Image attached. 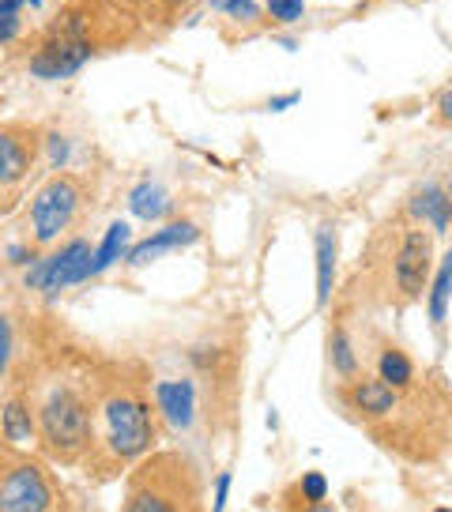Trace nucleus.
Instances as JSON below:
<instances>
[{"instance_id":"nucleus-12","label":"nucleus","mask_w":452,"mask_h":512,"mask_svg":"<svg viewBox=\"0 0 452 512\" xmlns=\"http://www.w3.org/2000/svg\"><path fill=\"white\" fill-rule=\"evenodd\" d=\"M407 215L415 219V223H426L434 234H449L452 226V192L434 185V181H426L419 189L411 192V200H407Z\"/></svg>"},{"instance_id":"nucleus-2","label":"nucleus","mask_w":452,"mask_h":512,"mask_svg":"<svg viewBox=\"0 0 452 512\" xmlns=\"http://www.w3.org/2000/svg\"><path fill=\"white\" fill-rule=\"evenodd\" d=\"M121 512H200V475L193 460L181 452L151 456L132 471Z\"/></svg>"},{"instance_id":"nucleus-3","label":"nucleus","mask_w":452,"mask_h":512,"mask_svg":"<svg viewBox=\"0 0 452 512\" xmlns=\"http://www.w3.org/2000/svg\"><path fill=\"white\" fill-rule=\"evenodd\" d=\"M38 437L49 456L57 460H80L95 448V411L76 388H53L46 403L38 407Z\"/></svg>"},{"instance_id":"nucleus-20","label":"nucleus","mask_w":452,"mask_h":512,"mask_svg":"<svg viewBox=\"0 0 452 512\" xmlns=\"http://www.w3.org/2000/svg\"><path fill=\"white\" fill-rule=\"evenodd\" d=\"M449 298H452V249L445 253L441 260V268L434 275V287H430V320L441 324V320L449 317Z\"/></svg>"},{"instance_id":"nucleus-32","label":"nucleus","mask_w":452,"mask_h":512,"mask_svg":"<svg viewBox=\"0 0 452 512\" xmlns=\"http://www.w3.org/2000/svg\"><path fill=\"white\" fill-rule=\"evenodd\" d=\"M31 4H34V8H38V4H42V0H31Z\"/></svg>"},{"instance_id":"nucleus-19","label":"nucleus","mask_w":452,"mask_h":512,"mask_svg":"<svg viewBox=\"0 0 452 512\" xmlns=\"http://www.w3.org/2000/svg\"><path fill=\"white\" fill-rule=\"evenodd\" d=\"M377 377L388 384V388H407V384L415 381V366H411V358L404 351H396V347H385L381 358H377Z\"/></svg>"},{"instance_id":"nucleus-16","label":"nucleus","mask_w":452,"mask_h":512,"mask_svg":"<svg viewBox=\"0 0 452 512\" xmlns=\"http://www.w3.org/2000/svg\"><path fill=\"white\" fill-rule=\"evenodd\" d=\"M129 211L136 219H144V223H155V219H162L170 211V196H166L159 181H140L129 192Z\"/></svg>"},{"instance_id":"nucleus-1","label":"nucleus","mask_w":452,"mask_h":512,"mask_svg":"<svg viewBox=\"0 0 452 512\" xmlns=\"http://www.w3.org/2000/svg\"><path fill=\"white\" fill-rule=\"evenodd\" d=\"M98 422H102V433H95V441L113 464H136L155 448L151 403L132 384H113L110 392L98 400Z\"/></svg>"},{"instance_id":"nucleus-24","label":"nucleus","mask_w":452,"mask_h":512,"mask_svg":"<svg viewBox=\"0 0 452 512\" xmlns=\"http://www.w3.org/2000/svg\"><path fill=\"white\" fill-rule=\"evenodd\" d=\"M298 494L306 497V505H321L324 497H328V479H324L321 471H309V475H302V482H298Z\"/></svg>"},{"instance_id":"nucleus-29","label":"nucleus","mask_w":452,"mask_h":512,"mask_svg":"<svg viewBox=\"0 0 452 512\" xmlns=\"http://www.w3.org/2000/svg\"><path fill=\"white\" fill-rule=\"evenodd\" d=\"M437 117H441V121H452V87H445L441 98H437Z\"/></svg>"},{"instance_id":"nucleus-31","label":"nucleus","mask_w":452,"mask_h":512,"mask_svg":"<svg viewBox=\"0 0 452 512\" xmlns=\"http://www.w3.org/2000/svg\"><path fill=\"white\" fill-rule=\"evenodd\" d=\"M306 512H336V509H332V505H324V501H321V505H309Z\"/></svg>"},{"instance_id":"nucleus-4","label":"nucleus","mask_w":452,"mask_h":512,"mask_svg":"<svg viewBox=\"0 0 452 512\" xmlns=\"http://www.w3.org/2000/svg\"><path fill=\"white\" fill-rule=\"evenodd\" d=\"M91 61V38L83 12H65L53 23V31L42 38V46L31 53V76L38 80H68Z\"/></svg>"},{"instance_id":"nucleus-9","label":"nucleus","mask_w":452,"mask_h":512,"mask_svg":"<svg viewBox=\"0 0 452 512\" xmlns=\"http://www.w3.org/2000/svg\"><path fill=\"white\" fill-rule=\"evenodd\" d=\"M200 241V226L193 219H174V223L159 226L151 238L136 241L129 249V268H144L151 260H159L162 253H174V249H189Z\"/></svg>"},{"instance_id":"nucleus-30","label":"nucleus","mask_w":452,"mask_h":512,"mask_svg":"<svg viewBox=\"0 0 452 512\" xmlns=\"http://www.w3.org/2000/svg\"><path fill=\"white\" fill-rule=\"evenodd\" d=\"M8 260H12V264H27V260H34V256L27 253L23 245H12V249H8Z\"/></svg>"},{"instance_id":"nucleus-27","label":"nucleus","mask_w":452,"mask_h":512,"mask_svg":"<svg viewBox=\"0 0 452 512\" xmlns=\"http://www.w3.org/2000/svg\"><path fill=\"white\" fill-rule=\"evenodd\" d=\"M226 497H230V471H219V475H215V501H211V512H226Z\"/></svg>"},{"instance_id":"nucleus-22","label":"nucleus","mask_w":452,"mask_h":512,"mask_svg":"<svg viewBox=\"0 0 452 512\" xmlns=\"http://www.w3.org/2000/svg\"><path fill=\"white\" fill-rule=\"evenodd\" d=\"M215 12H223V16L238 19V23H253L260 19V4L257 0H208Z\"/></svg>"},{"instance_id":"nucleus-33","label":"nucleus","mask_w":452,"mask_h":512,"mask_svg":"<svg viewBox=\"0 0 452 512\" xmlns=\"http://www.w3.org/2000/svg\"><path fill=\"white\" fill-rule=\"evenodd\" d=\"M434 512H452V509H434Z\"/></svg>"},{"instance_id":"nucleus-11","label":"nucleus","mask_w":452,"mask_h":512,"mask_svg":"<svg viewBox=\"0 0 452 512\" xmlns=\"http://www.w3.org/2000/svg\"><path fill=\"white\" fill-rule=\"evenodd\" d=\"M155 411L174 433L189 430L196 418V384L189 377L178 381H155Z\"/></svg>"},{"instance_id":"nucleus-26","label":"nucleus","mask_w":452,"mask_h":512,"mask_svg":"<svg viewBox=\"0 0 452 512\" xmlns=\"http://www.w3.org/2000/svg\"><path fill=\"white\" fill-rule=\"evenodd\" d=\"M49 162L61 170L68 162V140L61 136V132H49Z\"/></svg>"},{"instance_id":"nucleus-10","label":"nucleus","mask_w":452,"mask_h":512,"mask_svg":"<svg viewBox=\"0 0 452 512\" xmlns=\"http://www.w3.org/2000/svg\"><path fill=\"white\" fill-rule=\"evenodd\" d=\"M343 403L355 411L362 422H377V418H388L400 400H396V388H388L381 377H355V381L343 388Z\"/></svg>"},{"instance_id":"nucleus-15","label":"nucleus","mask_w":452,"mask_h":512,"mask_svg":"<svg viewBox=\"0 0 452 512\" xmlns=\"http://www.w3.org/2000/svg\"><path fill=\"white\" fill-rule=\"evenodd\" d=\"M0 433L12 445H27V441L38 437V415L31 411L27 396H12V400L0 407Z\"/></svg>"},{"instance_id":"nucleus-34","label":"nucleus","mask_w":452,"mask_h":512,"mask_svg":"<svg viewBox=\"0 0 452 512\" xmlns=\"http://www.w3.org/2000/svg\"><path fill=\"white\" fill-rule=\"evenodd\" d=\"M449 192H452V189H449Z\"/></svg>"},{"instance_id":"nucleus-13","label":"nucleus","mask_w":452,"mask_h":512,"mask_svg":"<svg viewBox=\"0 0 452 512\" xmlns=\"http://www.w3.org/2000/svg\"><path fill=\"white\" fill-rule=\"evenodd\" d=\"M313 253H317V305H328L332 290H336V256H339V234L332 223H321L317 238H313Z\"/></svg>"},{"instance_id":"nucleus-14","label":"nucleus","mask_w":452,"mask_h":512,"mask_svg":"<svg viewBox=\"0 0 452 512\" xmlns=\"http://www.w3.org/2000/svg\"><path fill=\"white\" fill-rule=\"evenodd\" d=\"M34 162V144L19 132H0V185H16Z\"/></svg>"},{"instance_id":"nucleus-21","label":"nucleus","mask_w":452,"mask_h":512,"mask_svg":"<svg viewBox=\"0 0 452 512\" xmlns=\"http://www.w3.org/2000/svg\"><path fill=\"white\" fill-rule=\"evenodd\" d=\"M19 12H23V0H0V46L19 38V27H23Z\"/></svg>"},{"instance_id":"nucleus-18","label":"nucleus","mask_w":452,"mask_h":512,"mask_svg":"<svg viewBox=\"0 0 452 512\" xmlns=\"http://www.w3.org/2000/svg\"><path fill=\"white\" fill-rule=\"evenodd\" d=\"M328 354H332V369H336V377L343 384H351L355 377H362V373H358V354H355V347H351V336H347L339 324L328 332Z\"/></svg>"},{"instance_id":"nucleus-25","label":"nucleus","mask_w":452,"mask_h":512,"mask_svg":"<svg viewBox=\"0 0 452 512\" xmlns=\"http://www.w3.org/2000/svg\"><path fill=\"white\" fill-rule=\"evenodd\" d=\"M12 354H16V336H12V320L8 313H0V377L12 366Z\"/></svg>"},{"instance_id":"nucleus-17","label":"nucleus","mask_w":452,"mask_h":512,"mask_svg":"<svg viewBox=\"0 0 452 512\" xmlns=\"http://www.w3.org/2000/svg\"><path fill=\"white\" fill-rule=\"evenodd\" d=\"M129 238H132L129 223H110L106 238L98 241V249L91 253V275H102L110 264H117V260L125 256V245H129Z\"/></svg>"},{"instance_id":"nucleus-28","label":"nucleus","mask_w":452,"mask_h":512,"mask_svg":"<svg viewBox=\"0 0 452 512\" xmlns=\"http://www.w3.org/2000/svg\"><path fill=\"white\" fill-rule=\"evenodd\" d=\"M298 98H302V91H287V95H272V98H268V110H272V113L291 110V106H294V102H298Z\"/></svg>"},{"instance_id":"nucleus-7","label":"nucleus","mask_w":452,"mask_h":512,"mask_svg":"<svg viewBox=\"0 0 452 512\" xmlns=\"http://www.w3.org/2000/svg\"><path fill=\"white\" fill-rule=\"evenodd\" d=\"M91 241H68L61 245L57 253L42 256V260H31V268H27V287L31 290H42L46 298H57L61 290L76 287L83 279H91Z\"/></svg>"},{"instance_id":"nucleus-6","label":"nucleus","mask_w":452,"mask_h":512,"mask_svg":"<svg viewBox=\"0 0 452 512\" xmlns=\"http://www.w3.org/2000/svg\"><path fill=\"white\" fill-rule=\"evenodd\" d=\"M0 512H53V486L27 456H8L0 464Z\"/></svg>"},{"instance_id":"nucleus-5","label":"nucleus","mask_w":452,"mask_h":512,"mask_svg":"<svg viewBox=\"0 0 452 512\" xmlns=\"http://www.w3.org/2000/svg\"><path fill=\"white\" fill-rule=\"evenodd\" d=\"M80 215V181L57 174L49 177L46 185L38 189V196L31 200V234L38 245H53L61 241L68 226L76 223Z\"/></svg>"},{"instance_id":"nucleus-8","label":"nucleus","mask_w":452,"mask_h":512,"mask_svg":"<svg viewBox=\"0 0 452 512\" xmlns=\"http://www.w3.org/2000/svg\"><path fill=\"white\" fill-rule=\"evenodd\" d=\"M430 268H434V238L422 230H404V238L396 245V260H392L400 302L422 298V290L430 287Z\"/></svg>"},{"instance_id":"nucleus-23","label":"nucleus","mask_w":452,"mask_h":512,"mask_svg":"<svg viewBox=\"0 0 452 512\" xmlns=\"http://www.w3.org/2000/svg\"><path fill=\"white\" fill-rule=\"evenodd\" d=\"M272 23H298L306 16V0H264Z\"/></svg>"}]
</instances>
